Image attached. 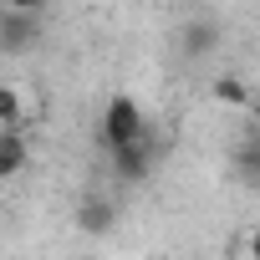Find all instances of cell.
I'll return each mask as SVG.
<instances>
[{"instance_id": "cell-8", "label": "cell", "mask_w": 260, "mask_h": 260, "mask_svg": "<svg viewBox=\"0 0 260 260\" xmlns=\"http://www.w3.org/2000/svg\"><path fill=\"white\" fill-rule=\"evenodd\" d=\"M214 102H224V107H250L245 77H214Z\"/></svg>"}, {"instance_id": "cell-10", "label": "cell", "mask_w": 260, "mask_h": 260, "mask_svg": "<svg viewBox=\"0 0 260 260\" xmlns=\"http://www.w3.org/2000/svg\"><path fill=\"white\" fill-rule=\"evenodd\" d=\"M0 6H16V11H46V0H0Z\"/></svg>"}, {"instance_id": "cell-2", "label": "cell", "mask_w": 260, "mask_h": 260, "mask_svg": "<svg viewBox=\"0 0 260 260\" xmlns=\"http://www.w3.org/2000/svg\"><path fill=\"white\" fill-rule=\"evenodd\" d=\"M107 164H112V179H117V184H143V179L158 169V133H153V127H143L133 143L112 148Z\"/></svg>"}, {"instance_id": "cell-9", "label": "cell", "mask_w": 260, "mask_h": 260, "mask_svg": "<svg viewBox=\"0 0 260 260\" xmlns=\"http://www.w3.org/2000/svg\"><path fill=\"white\" fill-rule=\"evenodd\" d=\"M11 122H26V102L11 82H0V127H11Z\"/></svg>"}, {"instance_id": "cell-5", "label": "cell", "mask_w": 260, "mask_h": 260, "mask_svg": "<svg viewBox=\"0 0 260 260\" xmlns=\"http://www.w3.org/2000/svg\"><path fill=\"white\" fill-rule=\"evenodd\" d=\"M26 164H31V138H26V127H21V122L0 127V179L26 174Z\"/></svg>"}, {"instance_id": "cell-7", "label": "cell", "mask_w": 260, "mask_h": 260, "mask_svg": "<svg viewBox=\"0 0 260 260\" xmlns=\"http://www.w3.org/2000/svg\"><path fill=\"white\" fill-rule=\"evenodd\" d=\"M235 179L250 184V189H260V133H245L235 143Z\"/></svg>"}, {"instance_id": "cell-1", "label": "cell", "mask_w": 260, "mask_h": 260, "mask_svg": "<svg viewBox=\"0 0 260 260\" xmlns=\"http://www.w3.org/2000/svg\"><path fill=\"white\" fill-rule=\"evenodd\" d=\"M143 127H148L143 107L127 97V92H117V97H107V107H102V117H97V143H102V153H112V148H122V143H133Z\"/></svg>"}, {"instance_id": "cell-4", "label": "cell", "mask_w": 260, "mask_h": 260, "mask_svg": "<svg viewBox=\"0 0 260 260\" xmlns=\"http://www.w3.org/2000/svg\"><path fill=\"white\" fill-rule=\"evenodd\" d=\"M219 41H224V31H219L214 21H204V16H194V21L179 31L184 61H209V56H219Z\"/></svg>"}, {"instance_id": "cell-11", "label": "cell", "mask_w": 260, "mask_h": 260, "mask_svg": "<svg viewBox=\"0 0 260 260\" xmlns=\"http://www.w3.org/2000/svg\"><path fill=\"white\" fill-rule=\"evenodd\" d=\"M240 250H245V255H255V260H260V230H255V235H250V240H245V245H240Z\"/></svg>"}, {"instance_id": "cell-6", "label": "cell", "mask_w": 260, "mask_h": 260, "mask_svg": "<svg viewBox=\"0 0 260 260\" xmlns=\"http://www.w3.org/2000/svg\"><path fill=\"white\" fill-rule=\"evenodd\" d=\"M112 219H117V204H112L102 189H97V194H82V204H77V230H82V235H107Z\"/></svg>"}, {"instance_id": "cell-3", "label": "cell", "mask_w": 260, "mask_h": 260, "mask_svg": "<svg viewBox=\"0 0 260 260\" xmlns=\"http://www.w3.org/2000/svg\"><path fill=\"white\" fill-rule=\"evenodd\" d=\"M41 46V11L0 6V56H26Z\"/></svg>"}]
</instances>
